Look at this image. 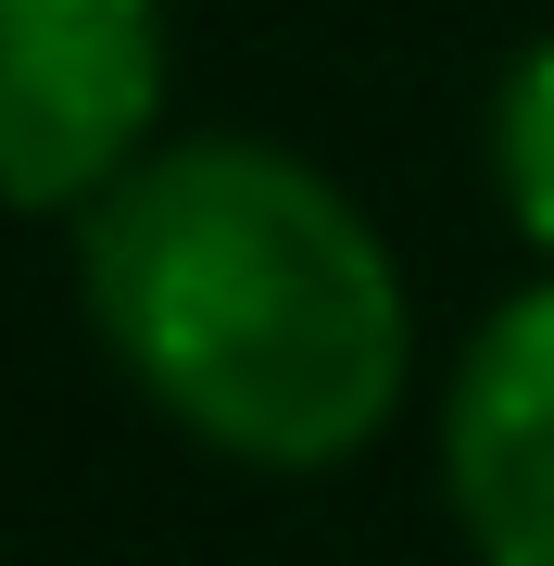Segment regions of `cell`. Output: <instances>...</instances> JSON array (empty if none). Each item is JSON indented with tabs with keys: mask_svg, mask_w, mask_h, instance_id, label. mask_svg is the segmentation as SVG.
<instances>
[{
	"mask_svg": "<svg viewBox=\"0 0 554 566\" xmlns=\"http://www.w3.org/2000/svg\"><path fill=\"white\" fill-rule=\"evenodd\" d=\"M88 315L177 428L240 465H341L404 403V277L315 164L151 151L88 202Z\"/></svg>",
	"mask_w": 554,
	"mask_h": 566,
	"instance_id": "obj_1",
	"label": "cell"
},
{
	"mask_svg": "<svg viewBox=\"0 0 554 566\" xmlns=\"http://www.w3.org/2000/svg\"><path fill=\"white\" fill-rule=\"evenodd\" d=\"M165 114L151 0H0V202H102Z\"/></svg>",
	"mask_w": 554,
	"mask_h": 566,
	"instance_id": "obj_2",
	"label": "cell"
},
{
	"mask_svg": "<svg viewBox=\"0 0 554 566\" xmlns=\"http://www.w3.org/2000/svg\"><path fill=\"white\" fill-rule=\"evenodd\" d=\"M441 465L479 566H554V290H516L467 340Z\"/></svg>",
	"mask_w": 554,
	"mask_h": 566,
	"instance_id": "obj_3",
	"label": "cell"
},
{
	"mask_svg": "<svg viewBox=\"0 0 554 566\" xmlns=\"http://www.w3.org/2000/svg\"><path fill=\"white\" fill-rule=\"evenodd\" d=\"M492 164H504V202L516 227L554 252V39L504 76V114H492Z\"/></svg>",
	"mask_w": 554,
	"mask_h": 566,
	"instance_id": "obj_4",
	"label": "cell"
}]
</instances>
